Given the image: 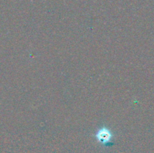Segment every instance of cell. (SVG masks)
<instances>
[{
    "mask_svg": "<svg viewBox=\"0 0 154 153\" xmlns=\"http://www.w3.org/2000/svg\"><path fill=\"white\" fill-rule=\"evenodd\" d=\"M96 138L103 145H108L112 139V134L108 129L102 128L96 133Z\"/></svg>",
    "mask_w": 154,
    "mask_h": 153,
    "instance_id": "cell-1",
    "label": "cell"
}]
</instances>
